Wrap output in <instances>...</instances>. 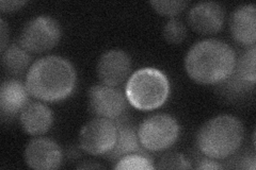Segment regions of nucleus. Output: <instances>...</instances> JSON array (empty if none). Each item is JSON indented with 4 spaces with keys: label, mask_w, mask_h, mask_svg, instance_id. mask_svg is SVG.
Masks as SVG:
<instances>
[{
    "label": "nucleus",
    "mask_w": 256,
    "mask_h": 170,
    "mask_svg": "<svg viewBox=\"0 0 256 170\" xmlns=\"http://www.w3.org/2000/svg\"><path fill=\"white\" fill-rule=\"evenodd\" d=\"M118 136L114 120L96 117L86 124L79 133V146L94 157L106 156L114 149Z\"/></svg>",
    "instance_id": "obj_7"
},
{
    "label": "nucleus",
    "mask_w": 256,
    "mask_h": 170,
    "mask_svg": "<svg viewBox=\"0 0 256 170\" xmlns=\"http://www.w3.org/2000/svg\"><path fill=\"white\" fill-rule=\"evenodd\" d=\"M242 169L248 170H254L256 167V159L254 155L251 156H246L242 160H240V165L238 166Z\"/></svg>",
    "instance_id": "obj_24"
},
{
    "label": "nucleus",
    "mask_w": 256,
    "mask_h": 170,
    "mask_svg": "<svg viewBox=\"0 0 256 170\" xmlns=\"http://www.w3.org/2000/svg\"><path fill=\"white\" fill-rule=\"evenodd\" d=\"M88 98L89 109L96 117L116 121L124 115L127 108L126 96L116 86L94 85L90 88Z\"/></svg>",
    "instance_id": "obj_8"
},
{
    "label": "nucleus",
    "mask_w": 256,
    "mask_h": 170,
    "mask_svg": "<svg viewBox=\"0 0 256 170\" xmlns=\"http://www.w3.org/2000/svg\"><path fill=\"white\" fill-rule=\"evenodd\" d=\"M20 44H12L2 51V67L6 74L18 76L25 71L31 62V56Z\"/></svg>",
    "instance_id": "obj_16"
},
{
    "label": "nucleus",
    "mask_w": 256,
    "mask_h": 170,
    "mask_svg": "<svg viewBox=\"0 0 256 170\" xmlns=\"http://www.w3.org/2000/svg\"><path fill=\"white\" fill-rule=\"evenodd\" d=\"M230 32L237 43L244 46H255L256 9L254 4L237 7L230 17Z\"/></svg>",
    "instance_id": "obj_12"
},
{
    "label": "nucleus",
    "mask_w": 256,
    "mask_h": 170,
    "mask_svg": "<svg viewBox=\"0 0 256 170\" xmlns=\"http://www.w3.org/2000/svg\"><path fill=\"white\" fill-rule=\"evenodd\" d=\"M29 92L20 81L6 80L0 87V110L2 118L14 117L28 104Z\"/></svg>",
    "instance_id": "obj_14"
},
{
    "label": "nucleus",
    "mask_w": 256,
    "mask_h": 170,
    "mask_svg": "<svg viewBox=\"0 0 256 170\" xmlns=\"http://www.w3.org/2000/svg\"><path fill=\"white\" fill-rule=\"evenodd\" d=\"M24 4H26V1H6V0H2V1H0V10L2 12H12L20 9Z\"/></svg>",
    "instance_id": "obj_22"
},
{
    "label": "nucleus",
    "mask_w": 256,
    "mask_h": 170,
    "mask_svg": "<svg viewBox=\"0 0 256 170\" xmlns=\"http://www.w3.org/2000/svg\"><path fill=\"white\" fill-rule=\"evenodd\" d=\"M162 35L169 44L180 45L187 37V28L182 21L172 18L164 25Z\"/></svg>",
    "instance_id": "obj_19"
},
{
    "label": "nucleus",
    "mask_w": 256,
    "mask_h": 170,
    "mask_svg": "<svg viewBox=\"0 0 256 170\" xmlns=\"http://www.w3.org/2000/svg\"><path fill=\"white\" fill-rule=\"evenodd\" d=\"M78 168H100V165H84V166H79Z\"/></svg>",
    "instance_id": "obj_26"
},
{
    "label": "nucleus",
    "mask_w": 256,
    "mask_h": 170,
    "mask_svg": "<svg viewBox=\"0 0 256 170\" xmlns=\"http://www.w3.org/2000/svg\"><path fill=\"white\" fill-rule=\"evenodd\" d=\"M62 35L59 22L50 16H38L24 26L18 43L29 52L42 53L59 43Z\"/></svg>",
    "instance_id": "obj_6"
},
{
    "label": "nucleus",
    "mask_w": 256,
    "mask_h": 170,
    "mask_svg": "<svg viewBox=\"0 0 256 170\" xmlns=\"http://www.w3.org/2000/svg\"><path fill=\"white\" fill-rule=\"evenodd\" d=\"M132 69L130 56L123 50H109L102 53L96 71L102 84L118 86L127 79Z\"/></svg>",
    "instance_id": "obj_10"
},
{
    "label": "nucleus",
    "mask_w": 256,
    "mask_h": 170,
    "mask_svg": "<svg viewBox=\"0 0 256 170\" xmlns=\"http://www.w3.org/2000/svg\"><path fill=\"white\" fill-rule=\"evenodd\" d=\"M76 71L66 59L50 55L32 64L26 77V87L31 96L46 102L64 100L73 93Z\"/></svg>",
    "instance_id": "obj_2"
},
{
    "label": "nucleus",
    "mask_w": 256,
    "mask_h": 170,
    "mask_svg": "<svg viewBox=\"0 0 256 170\" xmlns=\"http://www.w3.org/2000/svg\"><path fill=\"white\" fill-rule=\"evenodd\" d=\"M255 58H256V48L251 46L250 49L244 51L240 56L238 62H236L234 74L244 82L255 84L256 71H255Z\"/></svg>",
    "instance_id": "obj_17"
},
{
    "label": "nucleus",
    "mask_w": 256,
    "mask_h": 170,
    "mask_svg": "<svg viewBox=\"0 0 256 170\" xmlns=\"http://www.w3.org/2000/svg\"><path fill=\"white\" fill-rule=\"evenodd\" d=\"M150 4L153 6V9L158 12L160 15L164 16H175L182 12L188 6L189 2L184 1V0H169V1H164V0H160V1H150Z\"/></svg>",
    "instance_id": "obj_20"
},
{
    "label": "nucleus",
    "mask_w": 256,
    "mask_h": 170,
    "mask_svg": "<svg viewBox=\"0 0 256 170\" xmlns=\"http://www.w3.org/2000/svg\"><path fill=\"white\" fill-rule=\"evenodd\" d=\"M170 93V83L162 70L141 68L128 79L125 87L127 101L140 111H152L162 107Z\"/></svg>",
    "instance_id": "obj_4"
},
{
    "label": "nucleus",
    "mask_w": 256,
    "mask_h": 170,
    "mask_svg": "<svg viewBox=\"0 0 256 170\" xmlns=\"http://www.w3.org/2000/svg\"><path fill=\"white\" fill-rule=\"evenodd\" d=\"M180 125L168 114H156L142 121L138 129L142 147L150 151H162L178 141Z\"/></svg>",
    "instance_id": "obj_5"
},
{
    "label": "nucleus",
    "mask_w": 256,
    "mask_h": 170,
    "mask_svg": "<svg viewBox=\"0 0 256 170\" xmlns=\"http://www.w3.org/2000/svg\"><path fill=\"white\" fill-rule=\"evenodd\" d=\"M223 7L214 1H205L196 4L189 11V26L200 34H214L219 32L224 22Z\"/></svg>",
    "instance_id": "obj_11"
},
{
    "label": "nucleus",
    "mask_w": 256,
    "mask_h": 170,
    "mask_svg": "<svg viewBox=\"0 0 256 170\" xmlns=\"http://www.w3.org/2000/svg\"><path fill=\"white\" fill-rule=\"evenodd\" d=\"M26 164L36 170H52L61 166L63 152L59 145L50 139H34L25 149Z\"/></svg>",
    "instance_id": "obj_9"
},
{
    "label": "nucleus",
    "mask_w": 256,
    "mask_h": 170,
    "mask_svg": "<svg viewBox=\"0 0 256 170\" xmlns=\"http://www.w3.org/2000/svg\"><path fill=\"white\" fill-rule=\"evenodd\" d=\"M116 124L118 127L116 142L114 149L106 155V158L110 161L118 162L128 155L143 153L138 132L136 131L134 125L123 116L116 120Z\"/></svg>",
    "instance_id": "obj_15"
},
{
    "label": "nucleus",
    "mask_w": 256,
    "mask_h": 170,
    "mask_svg": "<svg viewBox=\"0 0 256 170\" xmlns=\"http://www.w3.org/2000/svg\"><path fill=\"white\" fill-rule=\"evenodd\" d=\"M156 167L152 163L150 159L143 153H132L122 158L116 162L114 169L118 170H152Z\"/></svg>",
    "instance_id": "obj_18"
},
{
    "label": "nucleus",
    "mask_w": 256,
    "mask_h": 170,
    "mask_svg": "<svg viewBox=\"0 0 256 170\" xmlns=\"http://www.w3.org/2000/svg\"><path fill=\"white\" fill-rule=\"evenodd\" d=\"M236 54L230 45L220 39H204L192 46L185 58L188 76L200 84H218L235 69Z\"/></svg>",
    "instance_id": "obj_1"
},
{
    "label": "nucleus",
    "mask_w": 256,
    "mask_h": 170,
    "mask_svg": "<svg viewBox=\"0 0 256 170\" xmlns=\"http://www.w3.org/2000/svg\"><path fill=\"white\" fill-rule=\"evenodd\" d=\"M158 169H191L190 162L180 153H168L158 162Z\"/></svg>",
    "instance_id": "obj_21"
},
{
    "label": "nucleus",
    "mask_w": 256,
    "mask_h": 170,
    "mask_svg": "<svg viewBox=\"0 0 256 170\" xmlns=\"http://www.w3.org/2000/svg\"><path fill=\"white\" fill-rule=\"evenodd\" d=\"M0 31H2V52L6 50V35H8V32H6V26L4 23V20L2 19L0 20Z\"/></svg>",
    "instance_id": "obj_25"
},
{
    "label": "nucleus",
    "mask_w": 256,
    "mask_h": 170,
    "mask_svg": "<svg viewBox=\"0 0 256 170\" xmlns=\"http://www.w3.org/2000/svg\"><path fill=\"white\" fill-rule=\"evenodd\" d=\"M244 135L240 119L232 115H219L207 121L198 130V150L207 158L223 160L239 149Z\"/></svg>",
    "instance_id": "obj_3"
},
{
    "label": "nucleus",
    "mask_w": 256,
    "mask_h": 170,
    "mask_svg": "<svg viewBox=\"0 0 256 170\" xmlns=\"http://www.w3.org/2000/svg\"><path fill=\"white\" fill-rule=\"evenodd\" d=\"M198 169H202V170H218L221 169L222 166L218 164L217 162H214L212 159H202L198 162V164L196 166Z\"/></svg>",
    "instance_id": "obj_23"
},
{
    "label": "nucleus",
    "mask_w": 256,
    "mask_h": 170,
    "mask_svg": "<svg viewBox=\"0 0 256 170\" xmlns=\"http://www.w3.org/2000/svg\"><path fill=\"white\" fill-rule=\"evenodd\" d=\"M20 123L27 134L43 135L52 127L54 113L42 102H31L20 112Z\"/></svg>",
    "instance_id": "obj_13"
}]
</instances>
